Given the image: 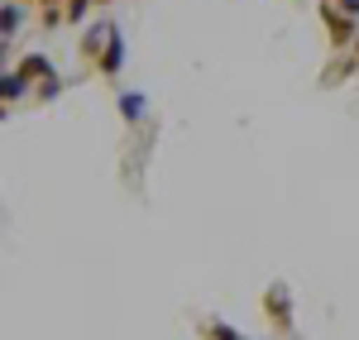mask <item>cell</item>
Here are the masks:
<instances>
[{
  "mask_svg": "<svg viewBox=\"0 0 359 340\" xmlns=\"http://www.w3.org/2000/svg\"><path fill=\"white\" fill-rule=\"evenodd\" d=\"M321 20H326V29H331V39L340 43V48H345V43L355 39V15H340V10H335L331 0L321 5Z\"/></svg>",
  "mask_w": 359,
  "mask_h": 340,
  "instance_id": "6da1fadb",
  "label": "cell"
},
{
  "mask_svg": "<svg viewBox=\"0 0 359 340\" xmlns=\"http://www.w3.org/2000/svg\"><path fill=\"white\" fill-rule=\"evenodd\" d=\"M264 312H269V321H273V326H287V321H292V302H287V287H283V283L269 287V297H264Z\"/></svg>",
  "mask_w": 359,
  "mask_h": 340,
  "instance_id": "7a4b0ae2",
  "label": "cell"
},
{
  "mask_svg": "<svg viewBox=\"0 0 359 340\" xmlns=\"http://www.w3.org/2000/svg\"><path fill=\"white\" fill-rule=\"evenodd\" d=\"M120 62H125V39H120V29H115L111 43H106V53H101V72L115 77V72H120Z\"/></svg>",
  "mask_w": 359,
  "mask_h": 340,
  "instance_id": "3957f363",
  "label": "cell"
},
{
  "mask_svg": "<svg viewBox=\"0 0 359 340\" xmlns=\"http://www.w3.org/2000/svg\"><path fill=\"white\" fill-rule=\"evenodd\" d=\"M25 86H29L25 72H5V82H0V91H5V106H15V101L25 96Z\"/></svg>",
  "mask_w": 359,
  "mask_h": 340,
  "instance_id": "277c9868",
  "label": "cell"
},
{
  "mask_svg": "<svg viewBox=\"0 0 359 340\" xmlns=\"http://www.w3.org/2000/svg\"><path fill=\"white\" fill-rule=\"evenodd\" d=\"M20 25H25V15H20V5H15V0H5V10H0V34L10 39V34H20Z\"/></svg>",
  "mask_w": 359,
  "mask_h": 340,
  "instance_id": "5b68a950",
  "label": "cell"
},
{
  "mask_svg": "<svg viewBox=\"0 0 359 340\" xmlns=\"http://www.w3.org/2000/svg\"><path fill=\"white\" fill-rule=\"evenodd\" d=\"M20 72H25V77H53V67H48L43 53H29L25 62H20Z\"/></svg>",
  "mask_w": 359,
  "mask_h": 340,
  "instance_id": "8992f818",
  "label": "cell"
},
{
  "mask_svg": "<svg viewBox=\"0 0 359 340\" xmlns=\"http://www.w3.org/2000/svg\"><path fill=\"white\" fill-rule=\"evenodd\" d=\"M120 115H125V120H139V115H144V96H139V91H125V96H120Z\"/></svg>",
  "mask_w": 359,
  "mask_h": 340,
  "instance_id": "52a82bcc",
  "label": "cell"
},
{
  "mask_svg": "<svg viewBox=\"0 0 359 340\" xmlns=\"http://www.w3.org/2000/svg\"><path fill=\"white\" fill-rule=\"evenodd\" d=\"M57 91H62V82H57V77H43V86H39V101H53Z\"/></svg>",
  "mask_w": 359,
  "mask_h": 340,
  "instance_id": "ba28073f",
  "label": "cell"
},
{
  "mask_svg": "<svg viewBox=\"0 0 359 340\" xmlns=\"http://www.w3.org/2000/svg\"><path fill=\"white\" fill-rule=\"evenodd\" d=\"M86 5H91V0H67V20H82Z\"/></svg>",
  "mask_w": 359,
  "mask_h": 340,
  "instance_id": "9c48e42d",
  "label": "cell"
},
{
  "mask_svg": "<svg viewBox=\"0 0 359 340\" xmlns=\"http://www.w3.org/2000/svg\"><path fill=\"white\" fill-rule=\"evenodd\" d=\"M211 340H240V336H235L230 326H211Z\"/></svg>",
  "mask_w": 359,
  "mask_h": 340,
  "instance_id": "30bf717a",
  "label": "cell"
},
{
  "mask_svg": "<svg viewBox=\"0 0 359 340\" xmlns=\"http://www.w3.org/2000/svg\"><path fill=\"white\" fill-rule=\"evenodd\" d=\"M331 5H345V15H359V0H331Z\"/></svg>",
  "mask_w": 359,
  "mask_h": 340,
  "instance_id": "8fae6325",
  "label": "cell"
},
{
  "mask_svg": "<svg viewBox=\"0 0 359 340\" xmlns=\"http://www.w3.org/2000/svg\"><path fill=\"white\" fill-rule=\"evenodd\" d=\"M101 5H111V0H101Z\"/></svg>",
  "mask_w": 359,
  "mask_h": 340,
  "instance_id": "7c38bea8",
  "label": "cell"
},
{
  "mask_svg": "<svg viewBox=\"0 0 359 340\" xmlns=\"http://www.w3.org/2000/svg\"><path fill=\"white\" fill-rule=\"evenodd\" d=\"M48 5H57V0H48Z\"/></svg>",
  "mask_w": 359,
  "mask_h": 340,
  "instance_id": "4fadbf2b",
  "label": "cell"
}]
</instances>
